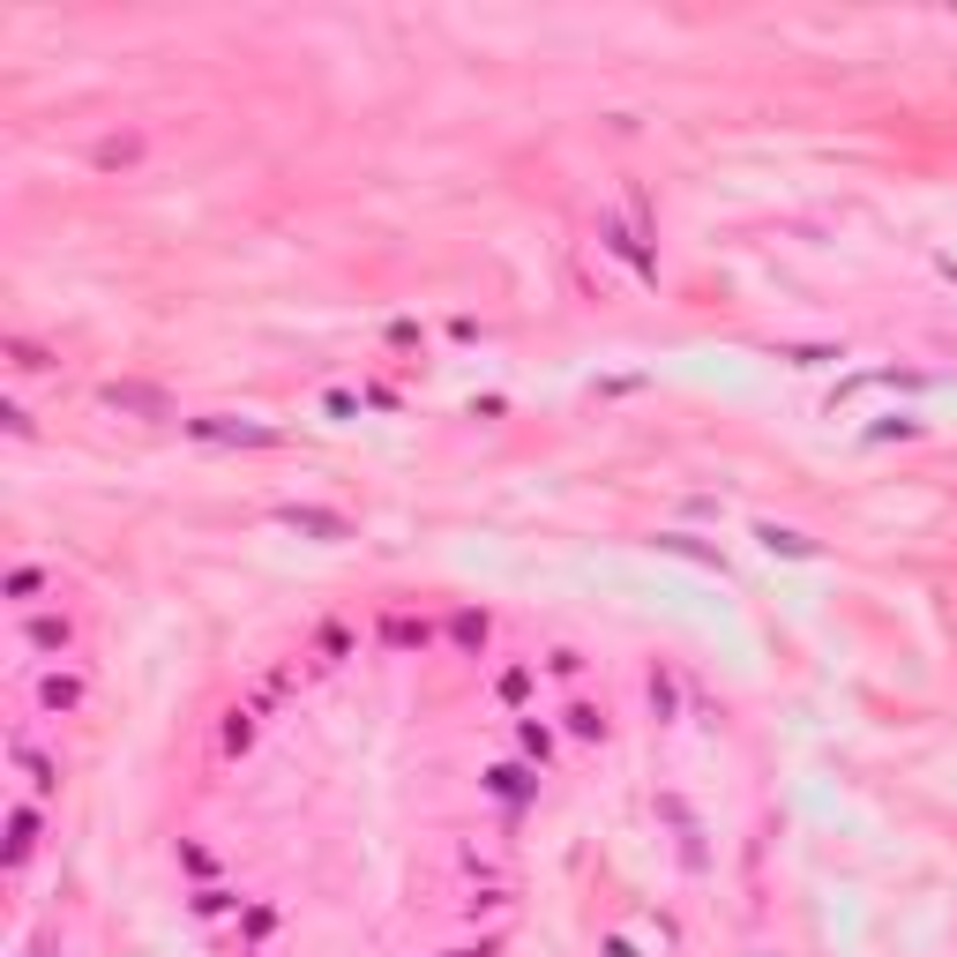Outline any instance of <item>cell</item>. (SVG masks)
I'll return each instance as SVG.
<instances>
[{"instance_id": "1", "label": "cell", "mask_w": 957, "mask_h": 957, "mask_svg": "<svg viewBox=\"0 0 957 957\" xmlns=\"http://www.w3.org/2000/svg\"><path fill=\"white\" fill-rule=\"evenodd\" d=\"M187 442H210V449H232V442H247V449H270L277 434H270V427H247V419H225V412H210V419H187Z\"/></svg>"}, {"instance_id": "2", "label": "cell", "mask_w": 957, "mask_h": 957, "mask_svg": "<svg viewBox=\"0 0 957 957\" xmlns=\"http://www.w3.org/2000/svg\"><path fill=\"white\" fill-rule=\"evenodd\" d=\"M98 404H105V412H143V419H172V397H165V389H150V382H105V389H98Z\"/></svg>"}, {"instance_id": "3", "label": "cell", "mask_w": 957, "mask_h": 957, "mask_svg": "<svg viewBox=\"0 0 957 957\" xmlns=\"http://www.w3.org/2000/svg\"><path fill=\"white\" fill-rule=\"evenodd\" d=\"M38 703H45V711H75V703H83V673H45Z\"/></svg>"}, {"instance_id": "4", "label": "cell", "mask_w": 957, "mask_h": 957, "mask_svg": "<svg viewBox=\"0 0 957 957\" xmlns=\"http://www.w3.org/2000/svg\"><path fill=\"white\" fill-rule=\"evenodd\" d=\"M23 636L38 643V651H68V643H75V621H68V614H38Z\"/></svg>"}, {"instance_id": "5", "label": "cell", "mask_w": 957, "mask_h": 957, "mask_svg": "<svg viewBox=\"0 0 957 957\" xmlns=\"http://www.w3.org/2000/svg\"><path fill=\"white\" fill-rule=\"evenodd\" d=\"M382 643H397V651H427L434 629H427V621H412V614H389V621H382Z\"/></svg>"}, {"instance_id": "6", "label": "cell", "mask_w": 957, "mask_h": 957, "mask_svg": "<svg viewBox=\"0 0 957 957\" xmlns=\"http://www.w3.org/2000/svg\"><path fill=\"white\" fill-rule=\"evenodd\" d=\"M90 158H98L105 172H120V165H135V158H143V135H105V143L90 150Z\"/></svg>"}, {"instance_id": "7", "label": "cell", "mask_w": 957, "mask_h": 957, "mask_svg": "<svg viewBox=\"0 0 957 957\" xmlns=\"http://www.w3.org/2000/svg\"><path fill=\"white\" fill-rule=\"evenodd\" d=\"M30 845H38V808H15L8 815V860H23Z\"/></svg>"}, {"instance_id": "8", "label": "cell", "mask_w": 957, "mask_h": 957, "mask_svg": "<svg viewBox=\"0 0 957 957\" xmlns=\"http://www.w3.org/2000/svg\"><path fill=\"white\" fill-rule=\"evenodd\" d=\"M285 524L292 531H322V539H344V516H329V509H285Z\"/></svg>"}, {"instance_id": "9", "label": "cell", "mask_w": 957, "mask_h": 957, "mask_svg": "<svg viewBox=\"0 0 957 957\" xmlns=\"http://www.w3.org/2000/svg\"><path fill=\"white\" fill-rule=\"evenodd\" d=\"M0 352H8V367H23V374L53 367V352H45V344H30V337H8V344H0Z\"/></svg>"}, {"instance_id": "10", "label": "cell", "mask_w": 957, "mask_h": 957, "mask_svg": "<svg viewBox=\"0 0 957 957\" xmlns=\"http://www.w3.org/2000/svg\"><path fill=\"white\" fill-rule=\"evenodd\" d=\"M569 733L576 741H606V711L599 703H569Z\"/></svg>"}, {"instance_id": "11", "label": "cell", "mask_w": 957, "mask_h": 957, "mask_svg": "<svg viewBox=\"0 0 957 957\" xmlns=\"http://www.w3.org/2000/svg\"><path fill=\"white\" fill-rule=\"evenodd\" d=\"M0 591H8L15 606H30V599L45 591V569H30V561H23V569H8V584H0Z\"/></svg>"}, {"instance_id": "12", "label": "cell", "mask_w": 957, "mask_h": 957, "mask_svg": "<svg viewBox=\"0 0 957 957\" xmlns=\"http://www.w3.org/2000/svg\"><path fill=\"white\" fill-rule=\"evenodd\" d=\"M756 539H763V546H771V554H800V561H808V554H815V539H800V531H778V524H763V531H756Z\"/></svg>"}, {"instance_id": "13", "label": "cell", "mask_w": 957, "mask_h": 957, "mask_svg": "<svg viewBox=\"0 0 957 957\" xmlns=\"http://www.w3.org/2000/svg\"><path fill=\"white\" fill-rule=\"evenodd\" d=\"M449 636H457L464 651H486V614H472V606H464V614L449 621Z\"/></svg>"}, {"instance_id": "14", "label": "cell", "mask_w": 957, "mask_h": 957, "mask_svg": "<svg viewBox=\"0 0 957 957\" xmlns=\"http://www.w3.org/2000/svg\"><path fill=\"white\" fill-rule=\"evenodd\" d=\"M516 741H524V756H531V763H546V756H554V733H546L539 718H524V726H516Z\"/></svg>"}, {"instance_id": "15", "label": "cell", "mask_w": 957, "mask_h": 957, "mask_svg": "<svg viewBox=\"0 0 957 957\" xmlns=\"http://www.w3.org/2000/svg\"><path fill=\"white\" fill-rule=\"evenodd\" d=\"M486 786H494L501 800H524V793H531V778H524V771H509V763H501V771H486Z\"/></svg>"}, {"instance_id": "16", "label": "cell", "mask_w": 957, "mask_h": 957, "mask_svg": "<svg viewBox=\"0 0 957 957\" xmlns=\"http://www.w3.org/2000/svg\"><path fill=\"white\" fill-rule=\"evenodd\" d=\"M247 741H255V718H247V711H232V718H225V756H240Z\"/></svg>"}, {"instance_id": "17", "label": "cell", "mask_w": 957, "mask_h": 957, "mask_svg": "<svg viewBox=\"0 0 957 957\" xmlns=\"http://www.w3.org/2000/svg\"><path fill=\"white\" fill-rule=\"evenodd\" d=\"M232 905H240L232 890H195V920H217V913H232Z\"/></svg>"}, {"instance_id": "18", "label": "cell", "mask_w": 957, "mask_h": 957, "mask_svg": "<svg viewBox=\"0 0 957 957\" xmlns=\"http://www.w3.org/2000/svg\"><path fill=\"white\" fill-rule=\"evenodd\" d=\"M315 651H322V666H337V658L352 651V636H344V629H322V636H315Z\"/></svg>"}, {"instance_id": "19", "label": "cell", "mask_w": 957, "mask_h": 957, "mask_svg": "<svg viewBox=\"0 0 957 957\" xmlns=\"http://www.w3.org/2000/svg\"><path fill=\"white\" fill-rule=\"evenodd\" d=\"M606 957H636V943L629 935H606Z\"/></svg>"}, {"instance_id": "20", "label": "cell", "mask_w": 957, "mask_h": 957, "mask_svg": "<svg viewBox=\"0 0 957 957\" xmlns=\"http://www.w3.org/2000/svg\"><path fill=\"white\" fill-rule=\"evenodd\" d=\"M449 957H486V950H449Z\"/></svg>"}]
</instances>
